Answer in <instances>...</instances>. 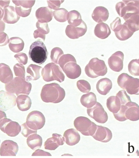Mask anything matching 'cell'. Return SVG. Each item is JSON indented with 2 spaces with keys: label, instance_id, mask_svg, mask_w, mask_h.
I'll use <instances>...</instances> for the list:
<instances>
[{
  "label": "cell",
  "instance_id": "6da1fadb",
  "mask_svg": "<svg viewBox=\"0 0 139 158\" xmlns=\"http://www.w3.org/2000/svg\"><path fill=\"white\" fill-rule=\"evenodd\" d=\"M66 91L56 83L46 84L42 88L41 98L44 102L58 103L63 100Z\"/></svg>",
  "mask_w": 139,
  "mask_h": 158
},
{
  "label": "cell",
  "instance_id": "7a4b0ae2",
  "mask_svg": "<svg viewBox=\"0 0 139 158\" xmlns=\"http://www.w3.org/2000/svg\"><path fill=\"white\" fill-rule=\"evenodd\" d=\"M32 88L30 83L26 81L25 79L18 77L5 85V89L7 92L15 94L17 96L21 95L28 96L30 93Z\"/></svg>",
  "mask_w": 139,
  "mask_h": 158
},
{
  "label": "cell",
  "instance_id": "3957f363",
  "mask_svg": "<svg viewBox=\"0 0 139 158\" xmlns=\"http://www.w3.org/2000/svg\"><path fill=\"white\" fill-rule=\"evenodd\" d=\"M116 9L119 15L126 21L132 16L139 14V1H123L117 2Z\"/></svg>",
  "mask_w": 139,
  "mask_h": 158
},
{
  "label": "cell",
  "instance_id": "277c9868",
  "mask_svg": "<svg viewBox=\"0 0 139 158\" xmlns=\"http://www.w3.org/2000/svg\"><path fill=\"white\" fill-rule=\"evenodd\" d=\"M48 55L46 45L42 41L38 40L31 45L29 56L33 62L42 64L47 60Z\"/></svg>",
  "mask_w": 139,
  "mask_h": 158
},
{
  "label": "cell",
  "instance_id": "5b68a950",
  "mask_svg": "<svg viewBox=\"0 0 139 158\" xmlns=\"http://www.w3.org/2000/svg\"><path fill=\"white\" fill-rule=\"evenodd\" d=\"M41 74L44 81L47 82L56 80L59 82L64 81L65 76L61 67L54 63H50L42 69Z\"/></svg>",
  "mask_w": 139,
  "mask_h": 158
},
{
  "label": "cell",
  "instance_id": "8992f818",
  "mask_svg": "<svg viewBox=\"0 0 139 158\" xmlns=\"http://www.w3.org/2000/svg\"><path fill=\"white\" fill-rule=\"evenodd\" d=\"M85 72L89 77L95 78L105 76L107 73V68L103 60L94 58L86 66Z\"/></svg>",
  "mask_w": 139,
  "mask_h": 158
},
{
  "label": "cell",
  "instance_id": "52a82bcc",
  "mask_svg": "<svg viewBox=\"0 0 139 158\" xmlns=\"http://www.w3.org/2000/svg\"><path fill=\"white\" fill-rule=\"evenodd\" d=\"M117 84L130 95H139V79L134 78L127 73H123L117 78Z\"/></svg>",
  "mask_w": 139,
  "mask_h": 158
},
{
  "label": "cell",
  "instance_id": "ba28073f",
  "mask_svg": "<svg viewBox=\"0 0 139 158\" xmlns=\"http://www.w3.org/2000/svg\"><path fill=\"white\" fill-rule=\"evenodd\" d=\"M74 125L77 131L84 136H93L97 129V125L87 117L80 116L74 121Z\"/></svg>",
  "mask_w": 139,
  "mask_h": 158
},
{
  "label": "cell",
  "instance_id": "9c48e42d",
  "mask_svg": "<svg viewBox=\"0 0 139 158\" xmlns=\"http://www.w3.org/2000/svg\"><path fill=\"white\" fill-rule=\"evenodd\" d=\"M26 123L31 130L37 131L44 126L46 118L42 112L38 111H32L28 114Z\"/></svg>",
  "mask_w": 139,
  "mask_h": 158
},
{
  "label": "cell",
  "instance_id": "30bf717a",
  "mask_svg": "<svg viewBox=\"0 0 139 158\" xmlns=\"http://www.w3.org/2000/svg\"><path fill=\"white\" fill-rule=\"evenodd\" d=\"M0 130L10 137H15L21 131V127L17 122L3 118L0 121Z\"/></svg>",
  "mask_w": 139,
  "mask_h": 158
},
{
  "label": "cell",
  "instance_id": "8fae6325",
  "mask_svg": "<svg viewBox=\"0 0 139 158\" xmlns=\"http://www.w3.org/2000/svg\"><path fill=\"white\" fill-rule=\"evenodd\" d=\"M88 115L99 123L104 124L107 121L108 116L102 105L98 102L91 108L87 109Z\"/></svg>",
  "mask_w": 139,
  "mask_h": 158
},
{
  "label": "cell",
  "instance_id": "7c38bea8",
  "mask_svg": "<svg viewBox=\"0 0 139 158\" xmlns=\"http://www.w3.org/2000/svg\"><path fill=\"white\" fill-rule=\"evenodd\" d=\"M16 97L14 94L3 90L0 91V110L7 111L16 105Z\"/></svg>",
  "mask_w": 139,
  "mask_h": 158
},
{
  "label": "cell",
  "instance_id": "4fadbf2b",
  "mask_svg": "<svg viewBox=\"0 0 139 158\" xmlns=\"http://www.w3.org/2000/svg\"><path fill=\"white\" fill-rule=\"evenodd\" d=\"M18 151V146L13 140H7L2 142L0 147L1 156H16Z\"/></svg>",
  "mask_w": 139,
  "mask_h": 158
},
{
  "label": "cell",
  "instance_id": "5bb4252c",
  "mask_svg": "<svg viewBox=\"0 0 139 158\" xmlns=\"http://www.w3.org/2000/svg\"><path fill=\"white\" fill-rule=\"evenodd\" d=\"M87 27L85 23L82 21L79 26L75 27L68 25L66 27V33L67 37L71 39H77L84 35L87 32Z\"/></svg>",
  "mask_w": 139,
  "mask_h": 158
},
{
  "label": "cell",
  "instance_id": "9a60e30c",
  "mask_svg": "<svg viewBox=\"0 0 139 158\" xmlns=\"http://www.w3.org/2000/svg\"><path fill=\"white\" fill-rule=\"evenodd\" d=\"M124 55L121 51H117L109 58L108 64L110 68L115 72H121L123 68Z\"/></svg>",
  "mask_w": 139,
  "mask_h": 158
},
{
  "label": "cell",
  "instance_id": "2e32d148",
  "mask_svg": "<svg viewBox=\"0 0 139 158\" xmlns=\"http://www.w3.org/2000/svg\"><path fill=\"white\" fill-rule=\"evenodd\" d=\"M76 63V61H70L66 64L62 69L68 78L76 79L81 76V69Z\"/></svg>",
  "mask_w": 139,
  "mask_h": 158
},
{
  "label": "cell",
  "instance_id": "e0dca14e",
  "mask_svg": "<svg viewBox=\"0 0 139 158\" xmlns=\"http://www.w3.org/2000/svg\"><path fill=\"white\" fill-rule=\"evenodd\" d=\"M92 137L97 141L102 143L109 142L112 138V133L107 127L97 125V129Z\"/></svg>",
  "mask_w": 139,
  "mask_h": 158
},
{
  "label": "cell",
  "instance_id": "ac0fdd59",
  "mask_svg": "<svg viewBox=\"0 0 139 158\" xmlns=\"http://www.w3.org/2000/svg\"><path fill=\"white\" fill-rule=\"evenodd\" d=\"M64 138L62 135L54 133L52 137L47 139L44 144L45 149L50 150H54L60 145L64 144Z\"/></svg>",
  "mask_w": 139,
  "mask_h": 158
},
{
  "label": "cell",
  "instance_id": "d6986e66",
  "mask_svg": "<svg viewBox=\"0 0 139 158\" xmlns=\"http://www.w3.org/2000/svg\"><path fill=\"white\" fill-rule=\"evenodd\" d=\"M127 107L125 111V117L131 121L139 120V106L136 103L129 102L125 105Z\"/></svg>",
  "mask_w": 139,
  "mask_h": 158
},
{
  "label": "cell",
  "instance_id": "ffe728a7",
  "mask_svg": "<svg viewBox=\"0 0 139 158\" xmlns=\"http://www.w3.org/2000/svg\"><path fill=\"white\" fill-rule=\"evenodd\" d=\"M53 11L48 7H41L36 12V17L38 22L47 23L50 22L53 18Z\"/></svg>",
  "mask_w": 139,
  "mask_h": 158
},
{
  "label": "cell",
  "instance_id": "44dd1931",
  "mask_svg": "<svg viewBox=\"0 0 139 158\" xmlns=\"http://www.w3.org/2000/svg\"><path fill=\"white\" fill-rule=\"evenodd\" d=\"M4 22L8 24H14L19 20L20 17L18 15L15 8L12 6H8L4 8Z\"/></svg>",
  "mask_w": 139,
  "mask_h": 158
},
{
  "label": "cell",
  "instance_id": "7402d4cb",
  "mask_svg": "<svg viewBox=\"0 0 139 158\" xmlns=\"http://www.w3.org/2000/svg\"><path fill=\"white\" fill-rule=\"evenodd\" d=\"M65 142L67 145L73 146L78 143L81 140V136L77 130L70 129L66 130L63 135Z\"/></svg>",
  "mask_w": 139,
  "mask_h": 158
},
{
  "label": "cell",
  "instance_id": "603a6c76",
  "mask_svg": "<svg viewBox=\"0 0 139 158\" xmlns=\"http://www.w3.org/2000/svg\"><path fill=\"white\" fill-rule=\"evenodd\" d=\"M109 17L108 10L107 9L102 6L96 7L92 14L93 19L98 23L105 22L108 19Z\"/></svg>",
  "mask_w": 139,
  "mask_h": 158
},
{
  "label": "cell",
  "instance_id": "cb8c5ba5",
  "mask_svg": "<svg viewBox=\"0 0 139 158\" xmlns=\"http://www.w3.org/2000/svg\"><path fill=\"white\" fill-rule=\"evenodd\" d=\"M112 87V81L107 78L101 79L97 81L96 85L97 91L99 93L103 96H106L109 93Z\"/></svg>",
  "mask_w": 139,
  "mask_h": 158
},
{
  "label": "cell",
  "instance_id": "d4e9b609",
  "mask_svg": "<svg viewBox=\"0 0 139 158\" xmlns=\"http://www.w3.org/2000/svg\"><path fill=\"white\" fill-rule=\"evenodd\" d=\"M13 79V73L10 66L5 64H0V81L6 84Z\"/></svg>",
  "mask_w": 139,
  "mask_h": 158
},
{
  "label": "cell",
  "instance_id": "484cf974",
  "mask_svg": "<svg viewBox=\"0 0 139 158\" xmlns=\"http://www.w3.org/2000/svg\"><path fill=\"white\" fill-rule=\"evenodd\" d=\"M95 35L101 39L107 38L111 34L110 27L107 24L101 23L97 24L94 29Z\"/></svg>",
  "mask_w": 139,
  "mask_h": 158
},
{
  "label": "cell",
  "instance_id": "4316f807",
  "mask_svg": "<svg viewBox=\"0 0 139 158\" xmlns=\"http://www.w3.org/2000/svg\"><path fill=\"white\" fill-rule=\"evenodd\" d=\"M16 103L19 110L22 111L29 110L32 106L31 99L28 96L21 95L18 96L16 98Z\"/></svg>",
  "mask_w": 139,
  "mask_h": 158
},
{
  "label": "cell",
  "instance_id": "83f0119b",
  "mask_svg": "<svg viewBox=\"0 0 139 158\" xmlns=\"http://www.w3.org/2000/svg\"><path fill=\"white\" fill-rule=\"evenodd\" d=\"M42 67L38 65L33 64L30 65L27 68V72L28 76L25 78L27 81L31 80H36L40 78V71Z\"/></svg>",
  "mask_w": 139,
  "mask_h": 158
},
{
  "label": "cell",
  "instance_id": "f1b7e54d",
  "mask_svg": "<svg viewBox=\"0 0 139 158\" xmlns=\"http://www.w3.org/2000/svg\"><path fill=\"white\" fill-rule=\"evenodd\" d=\"M24 44L23 40L19 37H13L9 39V47L11 51L15 53L22 51L24 47Z\"/></svg>",
  "mask_w": 139,
  "mask_h": 158
},
{
  "label": "cell",
  "instance_id": "f546056e",
  "mask_svg": "<svg viewBox=\"0 0 139 158\" xmlns=\"http://www.w3.org/2000/svg\"><path fill=\"white\" fill-rule=\"evenodd\" d=\"M121 101L117 96H111L107 99L106 106L110 112L117 113L121 109Z\"/></svg>",
  "mask_w": 139,
  "mask_h": 158
},
{
  "label": "cell",
  "instance_id": "4dcf8cb0",
  "mask_svg": "<svg viewBox=\"0 0 139 158\" xmlns=\"http://www.w3.org/2000/svg\"><path fill=\"white\" fill-rule=\"evenodd\" d=\"M27 143L28 146L32 150H36L42 146V139L37 134H33L27 137Z\"/></svg>",
  "mask_w": 139,
  "mask_h": 158
},
{
  "label": "cell",
  "instance_id": "1f68e13d",
  "mask_svg": "<svg viewBox=\"0 0 139 158\" xmlns=\"http://www.w3.org/2000/svg\"><path fill=\"white\" fill-rule=\"evenodd\" d=\"M80 101L82 106L88 109L92 107L97 102L96 95L93 92L82 95Z\"/></svg>",
  "mask_w": 139,
  "mask_h": 158
},
{
  "label": "cell",
  "instance_id": "d6a6232c",
  "mask_svg": "<svg viewBox=\"0 0 139 158\" xmlns=\"http://www.w3.org/2000/svg\"><path fill=\"white\" fill-rule=\"evenodd\" d=\"M116 37L121 41H125L132 37L133 35L132 32L128 27L126 23L122 25L121 27L117 32H115Z\"/></svg>",
  "mask_w": 139,
  "mask_h": 158
},
{
  "label": "cell",
  "instance_id": "836d02e7",
  "mask_svg": "<svg viewBox=\"0 0 139 158\" xmlns=\"http://www.w3.org/2000/svg\"><path fill=\"white\" fill-rule=\"evenodd\" d=\"M67 20L70 25L75 27L79 26L82 21L81 14L76 10H72L68 12Z\"/></svg>",
  "mask_w": 139,
  "mask_h": 158
},
{
  "label": "cell",
  "instance_id": "e575fe53",
  "mask_svg": "<svg viewBox=\"0 0 139 158\" xmlns=\"http://www.w3.org/2000/svg\"><path fill=\"white\" fill-rule=\"evenodd\" d=\"M68 12L65 8H59L53 12V15L56 21L60 22H65L67 21Z\"/></svg>",
  "mask_w": 139,
  "mask_h": 158
},
{
  "label": "cell",
  "instance_id": "d590c367",
  "mask_svg": "<svg viewBox=\"0 0 139 158\" xmlns=\"http://www.w3.org/2000/svg\"><path fill=\"white\" fill-rule=\"evenodd\" d=\"M129 72L134 76H139V60H131L128 65Z\"/></svg>",
  "mask_w": 139,
  "mask_h": 158
},
{
  "label": "cell",
  "instance_id": "8d00e7d4",
  "mask_svg": "<svg viewBox=\"0 0 139 158\" xmlns=\"http://www.w3.org/2000/svg\"><path fill=\"white\" fill-rule=\"evenodd\" d=\"M64 55L62 50L59 47H55L51 52V60L54 63L58 64V60Z\"/></svg>",
  "mask_w": 139,
  "mask_h": 158
},
{
  "label": "cell",
  "instance_id": "74e56055",
  "mask_svg": "<svg viewBox=\"0 0 139 158\" xmlns=\"http://www.w3.org/2000/svg\"><path fill=\"white\" fill-rule=\"evenodd\" d=\"M77 86L78 89L83 93H88L91 90L90 84L85 80H78L77 82Z\"/></svg>",
  "mask_w": 139,
  "mask_h": 158
},
{
  "label": "cell",
  "instance_id": "f35d334b",
  "mask_svg": "<svg viewBox=\"0 0 139 158\" xmlns=\"http://www.w3.org/2000/svg\"><path fill=\"white\" fill-rule=\"evenodd\" d=\"M17 6H21L22 8L30 9L34 5L35 1H12Z\"/></svg>",
  "mask_w": 139,
  "mask_h": 158
},
{
  "label": "cell",
  "instance_id": "ab89813d",
  "mask_svg": "<svg viewBox=\"0 0 139 158\" xmlns=\"http://www.w3.org/2000/svg\"><path fill=\"white\" fill-rule=\"evenodd\" d=\"M116 96L119 99L121 105H125L128 102L131 101L129 96L127 95L125 90H121L119 91Z\"/></svg>",
  "mask_w": 139,
  "mask_h": 158
},
{
  "label": "cell",
  "instance_id": "60d3db41",
  "mask_svg": "<svg viewBox=\"0 0 139 158\" xmlns=\"http://www.w3.org/2000/svg\"><path fill=\"white\" fill-rule=\"evenodd\" d=\"M14 71L16 76L25 79L26 71L25 67L23 65L20 64H16L14 66Z\"/></svg>",
  "mask_w": 139,
  "mask_h": 158
},
{
  "label": "cell",
  "instance_id": "b9f144b4",
  "mask_svg": "<svg viewBox=\"0 0 139 158\" xmlns=\"http://www.w3.org/2000/svg\"><path fill=\"white\" fill-rule=\"evenodd\" d=\"M71 61H76V60L72 55L67 54L63 55L58 60V64L62 69L66 64Z\"/></svg>",
  "mask_w": 139,
  "mask_h": 158
},
{
  "label": "cell",
  "instance_id": "7bdbcfd3",
  "mask_svg": "<svg viewBox=\"0 0 139 158\" xmlns=\"http://www.w3.org/2000/svg\"><path fill=\"white\" fill-rule=\"evenodd\" d=\"M127 107L125 105H121V109L116 114H113L115 118L118 121L123 122L127 120L125 117V111Z\"/></svg>",
  "mask_w": 139,
  "mask_h": 158
},
{
  "label": "cell",
  "instance_id": "ee69618b",
  "mask_svg": "<svg viewBox=\"0 0 139 158\" xmlns=\"http://www.w3.org/2000/svg\"><path fill=\"white\" fill-rule=\"evenodd\" d=\"M21 133L25 137H28L30 135L33 134H37V130H31L28 126H27L26 123L22 124L21 125Z\"/></svg>",
  "mask_w": 139,
  "mask_h": 158
},
{
  "label": "cell",
  "instance_id": "f6af8a7d",
  "mask_svg": "<svg viewBox=\"0 0 139 158\" xmlns=\"http://www.w3.org/2000/svg\"><path fill=\"white\" fill-rule=\"evenodd\" d=\"M36 26L38 28L37 31L41 34L47 35L50 32V28L47 23H41L37 21Z\"/></svg>",
  "mask_w": 139,
  "mask_h": 158
},
{
  "label": "cell",
  "instance_id": "bcb514c9",
  "mask_svg": "<svg viewBox=\"0 0 139 158\" xmlns=\"http://www.w3.org/2000/svg\"><path fill=\"white\" fill-rule=\"evenodd\" d=\"M15 10L18 15L19 17H26L30 15L32 10V9H27L22 8L21 6H16Z\"/></svg>",
  "mask_w": 139,
  "mask_h": 158
},
{
  "label": "cell",
  "instance_id": "7dc6e473",
  "mask_svg": "<svg viewBox=\"0 0 139 158\" xmlns=\"http://www.w3.org/2000/svg\"><path fill=\"white\" fill-rule=\"evenodd\" d=\"M14 57L18 62L22 65H26L28 62V57L26 54L23 52H19L15 55Z\"/></svg>",
  "mask_w": 139,
  "mask_h": 158
},
{
  "label": "cell",
  "instance_id": "c3c4849f",
  "mask_svg": "<svg viewBox=\"0 0 139 158\" xmlns=\"http://www.w3.org/2000/svg\"><path fill=\"white\" fill-rule=\"evenodd\" d=\"M64 1H47L49 8L51 9L56 10L59 8L61 4Z\"/></svg>",
  "mask_w": 139,
  "mask_h": 158
},
{
  "label": "cell",
  "instance_id": "681fc988",
  "mask_svg": "<svg viewBox=\"0 0 139 158\" xmlns=\"http://www.w3.org/2000/svg\"><path fill=\"white\" fill-rule=\"evenodd\" d=\"M9 42V39L7 34L0 32V46H6Z\"/></svg>",
  "mask_w": 139,
  "mask_h": 158
},
{
  "label": "cell",
  "instance_id": "f907efd6",
  "mask_svg": "<svg viewBox=\"0 0 139 158\" xmlns=\"http://www.w3.org/2000/svg\"><path fill=\"white\" fill-rule=\"evenodd\" d=\"M32 156H52L50 153L46 152L43 151V150H40V149H37L34 152L32 155Z\"/></svg>",
  "mask_w": 139,
  "mask_h": 158
},
{
  "label": "cell",
  "instance_id": "816d5d0a",
  "mask_svg": "<svg viewBox=\"0 0 139 158\" xmlns=\"http://www.w3.org/2000/svg\"><path fill=\"white\" fill-rule=\"evenodd\" d=\"M121 24V19L119 17H117L110 25V27L113 31H114Z\"/></svg>",
  "mask_w": 139,
  "mask_h": 158
},
{
  "label": "cell",
  "instance_id": "f5cc1de1",
  "mask_svg": "<svg viewBox=\"0 0 139 158\" xmlns=\"http://www.w3.org/2000/svg\"><path fill=\"white\" fill-rule=\"evenodd\" d=\"M34 36L35 39L39 38L43 40V41H45V39H46V35L41 34L38 32L37 30L35 31L34 33Z\"/></svg>",
  "mask_w": 139,
  "mask_h": 158
},
{
  "label": "cell",
  "instance_id": "db71d44e",
  "mask_svg": "<svg viewBox=\"0 0 139 158\" xmlns=\"http://www.w3.org/2000/svg\"><path fill=\"white\" fill-rule=\"evenodd\" d=\"M10 2V1H0V6L4 8L9 6Z\"/></svg>",
  "mask_w": 139,
  "mask_h": 158
},
{
  "label": "cell",
  "instance_id": "11a10c76",
  "mask_svg": "<svg viewBox=\"0 0 139 158\" xmlns=\"http://www.w3.org/2000/svg\"><path fill=\"white\" fill-rule=\"evenodd\" d=\"M6 25L3 21H0V32H3L5 31Z\"/></svg>",
  "mask_w": 139,
  "mask_h": 158
},
{
  "label": "cell",
  "instance_id": "9f6ffc18",
  "mask_svg": "<svg viewBox=\"0 0 139 158\" xmlns=\"http://www.w3.org/2000/svg\"><path fill=\"white\" fill-rule=\"evenodd\" d=\"M7 116L4 111L0 110V121L3 118H6Z\"/></svg>",
  "mask_w": 139,
  "mask_h": 158
},
{
  "label": "cell",
  "instance_id": "6f0895ef",
  "mask_svg": "<svg viewBox=\"0 0 139 158\" xmlns=\"http://www.w3.org/2000/svg\"><path fill=\"white\" fill-rule=\"evenodd\" d=\"M4 15V10L1 7H0V21L3 18Z\"/></svg>",
  "mask_w": 139,
  "mask_h": 158
},
{
  "label": "cell",
  "instance_id": "680465c9",
  "mask_svg": "<svg viewBox=\"0 0 139 158\" xmlns=\"http://www.w3.org/2000/svg\"><path fill=\"white\" fill-rule=\"evenodd\" d=\"M0 142H1V140H0Z\"/></svg>",
  "mask_w": 139,
  "mask_h": 158
}]
</instances>
